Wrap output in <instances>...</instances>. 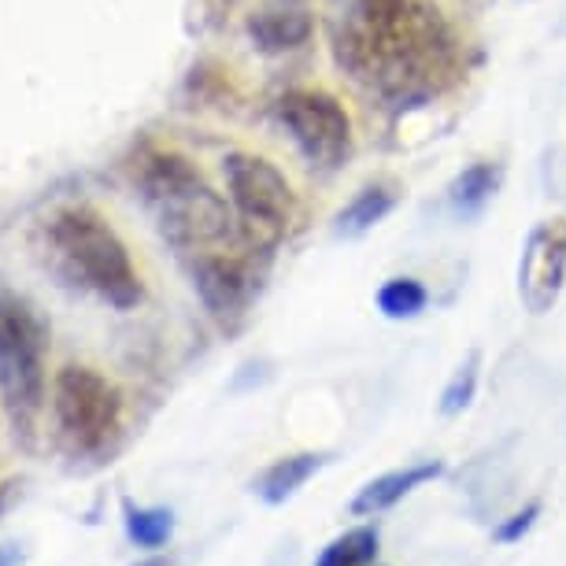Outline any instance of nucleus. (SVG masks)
Returning <instances> with one entry per match:
<instances>
[{
  "label": "nucleus",
  "instance_id": "12",
  "mask_svg": "<svg viewBox=\"0 0 566 566\" xmlns=\"http://www.w3.org/2000/svg\"><path fill=\"white\" fill-rule=\"evenodd\" d=\"M326 463H329V452H293V455H282V459H274V463L266 467L260 478H255L252 489H255V496H260L266 507H282V504H290V500L301 493V489L312 482V478Z\"/></svg>",
  "mask_w": 566,
  "mask_h": 566
},
{
  "label": "nucleus",
  "instance_id": "4",
  "mask_svg": "<svg viewBox=\"0 0 566 566\" xmlns=\"http://www.w3.org/2000/svg\"><path fill=\"white\" fill-rule=\"evenodd\" d=\"M45 356L49 326L41 315L23 296L0 293V403L23 441H34L38 419L45 411Z\"/></svg>",
  "mask_w": 566,
  "mask_h": 566
},
{
  "label": "nucleus",
  "instance_id": "1",
  "mask_svg": "<svg viewBox=\"0 0 566 566\" xmlns=\"http://www.w3.org/2000/svg\"><path fill=\"white\" fill-rule=\"evenodd\" d=\"M334 52L359 78L403 85L444 52V34L422 0H337Z\"/></svg>",
  "mask_w": 566,
  "mask_h": 566
},
{
  "label": "nucleus",
  "instance_id": "21",
  "mask_svg": "<svg viewBox=\"0 0 566 566\" xmlns=\"http://www.w3.org/2000/svg\"><path fill=\"white\" fill-rule=\"evenodd\" d=\"M19 489H23V485H19V482H4V485H0V518H4V515H8V507L15 504Z\"/></svg>",
  "mask_w": 566,
  "mask_h": 566
},
{
  "label": "nucleus",
  "instance_id": "11",
  "mask_svg": "<svg viewBox=\"0 0 566 566\" xmlns=\"http://www.w3.org/2000/svg\"><path fill=\"white\" fill-rule=\"evenodd\" d=\"M441 474H444L441 459H422V463H408V467L386 470V474L370 478V482L359 489L348 511L356 518H378V515H386V511H392L397 504H403V500H408L415 489L437 482Z\"/></svg>",
  "mask_w": 566,
  "mask_h": 566
},
{
  "label": "nucleus",
  "instance_id": "16",
  "mask_svg": "<svg viewBox=\"0 0 566 566\" xmlns=\"http://www.w3.org/2000/svg\"><path fill=\"white\" fill-rule=\"evenodd\" d=\"M378 548H381L378 526H356L329 541L326 548L318 552L315 566H381Z\"/></svg>",
  "mask_w": 566,
  "mask_h": 566
},
{
  "label": "nucleus",
  "instance_id": "2",
  "mask_svg": "<svg viewBox=\"0 0 566 566\" xmlns=\"http://www.w3.org/2000/svg\"><path fill=\"white\" fill-rule=\"evenodd\" d=\"M137 186L156 211L159 230L175 249L197 255L211 249H255L241 219L230 216L227 200L208 186L205 175L178 153H148L137 170Z\"/></svg>",
  "mask_w": 566,
  "mask_h": 566
},
{
  "label": "nucleus",
  "instance_id": "7",
  "mask_svg": "<svg viewBox=\"0 0 566 566\" xmlns=\"http://www.w3.org/2000/svg\"><path fill=\"white\" fill-rule=\"evenodd\" d=\"M277 119H282L285 134L301 148V156L318 170L345 167L352 156V115L345 112L334 93L326 90H290L277 101Z\"/></svg>",
  "mask_w": 566,
  "mask_h": 566
},
{
  "label": "nucleus",
  "instance_id": "14",
  "mask_svg": "<svg viewBox=\"0 0 566 566\" xmlns=\"http://www.w3.org/2000/svg\"><path fill=\"white\" fill-rule=\"evenodd\" d=\"M397 200H400V189L392 186V181H381V178L367 181V186L340 208L337 233L340 238H363V233H370L392 208H397Z\"/></svg>",
  "mask_w": 566,
  "mask_h": 566
},
{
  "label": "nucleus",
  "instance_id": "20",
  "mask_svg": "<svg viewBox=\"0 0 566 566\" xmlns=\"http://www.w3.org/2000/svg\"><path fill=\"white\" fill-rule=\"evenodd\" d=\"M23 548L19 544H0V566H23Z\"/></svg>",
  "mask_w": 566,
  "mask_h": 566
},
{
  "label": "nucleus",
  "instance_id": "6",
  "mask_svg": "<svg viewBox=\"0 0 566 566\" xmlns=\"http://www.w3.org/2000/svg\"><path fill=\"white\" fill-rule=\"evenodd\" d=\"M222 175H227V200L241 227L255 241L274 244L296 219V193L290 178L277 170L266 156L255 153H230L222 159Z\"/></svg>",
  "mask_w": 566,
  "mask_h": 566
},
{
  "label": "nucleus",
  "instance_id": "5",
  "mask_svg": "<svg viewBox=\"0 0 566 566\" xmlns=\"http://www.w3.org/2000/svg\"><path fill=\"white\" fill-rule=\"evenodd\" d=\"M52 419L67 455L104 463L123 441L126 403L101 370L71 363L52 381Z\"/></svg>",
  "mask_w": 566,
  "mask_h": 566
},
{
  "label": "nucleus",
  "instance_id": "19",
  "mask_svg": "<svg viewBox=\"0 0 566 566\" xmlns=\"http://www.w3.org/2000/svg\"><path fill=\"white\" fill-rule=\"evenodd\" d=\"M537 518H541V504L533 500V504H526L522 511H515V515H507L504 522H500L496 533H493L496 544H518L533 526H537Z\"/></svg>",
  "mask_w": 566,
  "mask_h": 566
},
{
  "label": "nucleus",
  "instance_id": "9",
  "mask_svg": "<svg viewBox=\"0 0 566 566\" xmlns=\"http://www.w3.org/2000/svg\"><path fill=\"white\" fill-rule=\"evenodd\" d=\"M566 290V219L541 222L530 230L518 260V296L526 312L544 315Z\"/></svg>",
  "mask_w": 566,
  "mask_h": 566
},
{
  "label": "nucleus",
  "instance_id": "18",
  "mask_svg": "<svg viewBox=\"0 0 566 566\" xmlns=\"http://www.w3.org/2000/svg\"><path fill=\"white\" fill-rule=\"evenodd\" d=\"M478 381H482V352H470V356L459 363L448 378V386L441 392V415L452 419V415H463L478 397Z\"/></svg>",
  "mask_w": 566,
  "mask_h": 566
},
{
  "label": "nucleus",
  "instance_id": "15",
  "mask_svg": "<svg viewBox=\"0 0 566 566\" xmlns=\"http://www.w3.org/2000/svg\"><path fill=\"white\" fill-rule=\"evenodd\" d=\"M123 530L134 548L159 552V548H167L170 537H175V511L145 507V504H134V500H123Z\"/></svg>",
  "mask_w": 566,
  "mask_h": 566
},
{
  "label": "nucleus",
  "instance_id": "10",
  "mask_svg": "<svg viewBox=\"0 0 566 566\" xmlns=\"http://www.w3.org/2000/svg\"><path fill=\"white\" fill-rule=\"evenodd\" d=\"M315 34V15L304 0H266L249 15V38L263 56H282L307 45Z\"/></svg>",
  "mask_w": 566,
  "mask_h": 566
},
{
  "label": "nucleus",
  "instance_id": "13",
  "mask_svg": "<svg viewBox=\"0 0 566 566\" xmlns=\"http://www.w3.org/2000/svg\"><path fill=\"white\" fill-rule=\"evenodd\" d=\"M500 181H504V167H500L496 159H478V164L463 167L448 181V208H452L459 219L482 216L489 200L500 193Z\"/></svg>",
  "mask_w": 566,
  "mask_h": 566
},
{
  "label": "nucleus",
  "instance_id": "3",
  "mask_svg": "<svg viewBox=\"0 0 566 566\" xmlns=\"http://www.w3.org/2000/svg\"><path fill=\"white\" fill-rule=\"evenodd\" d=\"M49 244L60 271L115 312H134L145 301L142 274L123 238L90 208H67L49 222Z\"/></svg>",
  "mask_w": 566,
  "mask_h": 566
},
{
  "label": "nucleus",
  "instance_id": "17",
  "mask_svg": "<svg viewBox=\"0 0 566 566\" xmlns=\"http://www.w3.org/2000/svg\"><path fill=\"white\" fill-rule=\"evenodd\" d=\"M374 304L378 312L392 318V323H408V318H419L430 304V290L411 274H397L389 282H381V290L374 293Z\"/></svg>",
  "mask_w": 566,
  "mask_h": 566
},
{
  "label": "nucleus",
  "instance_id": "8",
  "mask_svg": "<svg viewBox=\"0 0 566 566\" xmlns=\"http://www.w3.org/2000/svg\"><path fill=\"white\" fill-rule=\"evenodd\" d=\"M249 252L255 249H211L189 255V274H193L200 304L222 326H238L260 293V266Z\"/></svg>",
  "mask_w": 566,
  "mask_h": 566
}]
</instances>
